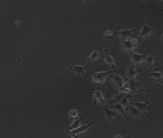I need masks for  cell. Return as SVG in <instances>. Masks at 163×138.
I'll return each mask as SVG.
<instances>
[{"label":"cell","mask_w":163,"mask_h":138,"mask_svg":"<svg viewBox=\"0 0 163 138\" xmlns=\"http://www.w3.org/2000/svg\"><path fill=\"white\" fill-rule=\"evenodd\" d=\"M142 71L141 69L137 68L134 65H132L126 71V77L129 80L134 81L137 74Z\"/></svg>","instance_id":"9"},{"label":"cell","mask_w":163,"mask_h":138,"mask_svg":"<svg viewBox=\"0 0 163 138\" xmlns=\"http://www.w3.org/2000/svg\"><path fill=\"white\" fill-rule=\"evenodd\" d=\"M95 122H96V121L93 120L87 125L80 126L76 129L71 130H68L67 131V132L70 135V137H74L75 136L81 134L82 133H83L86 131L91 126H92L93 124L95 123Z\"/></svg>","instance_id":"4"},{"label":"cell","mask_w":163,"mask_h":138,"mask_svg":"<svg viewBox=\"0 0 163 138\" xmlns=\"http://www.w3.org/2000/svg\"><path fill=\"white\" fill-rule=\"evenodd\" d=\"M117 71V69H116L111 70L110 71H108L95 72L89 76L88 80L91 81L94 83L102 84L104 83L106 79L107 78V76L110 74L112 72H115Z\"/></svg>","instance_id":"1"},{"label":"cell","mask_w":163,"mask_h":138,"mask_svg":"<svg viewBox=\"0 0 163 138\" xmlns=\"http://www.w3.org/2000/svg\"><path fill=\"white\" fill-rule=\"evenodd\" d=\"M83 117H81L80 118H79V119H77L76 118L75 120L73 122H72V123L68 127V129H70V130H71L76 129L77 127H79L80 126L81 122L83 120Z\"/></svg>","instance_id":"13"},{"label":"cell","mask_w":163,"mask_h":138,"mask_svg":"<svg viewBox=\"0 0 163 138\" xmlns=\"http://www.w3.org/2000/svg\"><path fill=\"white\" fill-rule=\"evenodd\" d=\"M112 80L114 83H117L118 85L120 86L121 87L123 85V79L119 75H116L112 77Z\"/></svg>","instance_id":"15"},{"label":"cell","mask_w":163,"mask_h":138,"mask_svg":"<svg viewBox=\"0 0 163 138\" xmlns=\"http://www.w3.org/2000/svg\"><path fill=\"white\" fill-rule=\"evenodd\" d=\"M128 53L131 55V60L133 65L135 66L137 65H140L144 62L146 55L134 53L132 51H129Z\"/></svg>","instance_id":"5"},{"label":"cell","mask_w":163,"mask_h":138,"mask_svg":"<svg viewBox=\"0 0 163 138\" xmlns=\"http://www.w3.org/2000/svg\"><path fill=\"white\" fill-rule=\"evenodd\" d=\"M155 27V26H152L151 23H142L138 33V41H139L141 39L149 38Z\"/></svg>","instance_id":"2"},{"label":"cell","mask_w":163,"mask_h":138,"mask_svg":"<svg viewBox=\"0 0 163 138\" xmlns=\"http://www.w3.org/2000/svg\"><path fill=\"white\" fill-rule=\"evenodd\" d=\"M113 138H123V137L120 135H117L115 136L114 137H113Z\"/></svg>","instance_id":"17"},{"label":"cell","mask_w":163,"mask_h":138,"mask_svg":"<svg viewBox=\"0 0 163 138\" xmlns=\"http://www.w3.org/2000/svg\"><path fill=\"white\" fill-rule=\"evenodd\" d=\"M82 138V136L78 135L75 136L74 137H71V138Z\"/></svg>","instance_id":"18"},{"label":"cell","mask_w":163,"mask_h":138,"mask_svg":"<svg viewBox=\"0 0 163 138\" xmlns=\"http://www.w3.org/2000/svg\"><path fill=\"white\" fill-rule=\"evenodd\" d=\"M92 99H93L94 105H96L98 104L105 105L106 103V101L103 97V94L99 89L94 92L92 96Z\"/></svg>","instance_id":"8"},{"label":"cell","mask_w":163,"mask_h":138,"mask_svg":"<svg viewBox=\"0 0 163 138\" xmlns=\"http://www.w3.org/2000/svg\"><path fill=\"white\" fill-rule=\"evenodd\" d=\"M105 55L103 56L104 60L106 64L108 65L111 67V70H114L116 69V66L115 65V61L114 58L111 56L109 53V50L108 48L104 49Z\"/></svg>","instance_id":"10"},{"label":"cell","mask_w":163,"mask_h":138,"mask_svg":"<svg viewBox=\"0 0 163 138\" xmlns=\"http://www.w3.org/2000/svg\"><path fill=\"white\" fill-rule=\"evenodd\" d=\"M158 70H159V69L155 70V71L154 72L148 74L147 75L155 79V81L162 83H163V74L162 72H160Z\"/></svg>","instance_id":"11"},{"label":"cell","mask_w":163,"mask_h":138,"mask_svg":"<svg viewBox=\"0 0 163 138\" xmlns=\"http://www.w3.org/2000/svg\"><path fill=\"white\" fill-rule=\"evenodd\" d=\"M155 60V58L154 56L150 55V56H146L145 60H144V62L147 66L152 67L154 64Z\"/></svg>","instance_id":"14"},{"label":"cell","mask_w":163,"mask_h":138,"mask_svg":"<svg viewBox=\"0 0 163 138\" xmlns=\"http://www.w3.org/2000/svg\"><path fill=\"white\" fill-rule=\"evenodd\" d=\"M129 138H132V137H131V136H129V137H128Z\"/></svg>","instance_id":"19"},{"label":"cell","mask_w":163,"mask_h":138,"mask_svg":"<svg viewBox=\"0 0 163 138\" xmlns=\"http://www.w3.org/2000/svg\"><path fill=\"white\" fill-rule=\"evenodd\" d=\"M90 64V63H88V64L86 65L85 66L72 65L70 66V69L77 76L82 77L85 74L87 69L88 68Z\"/></svg>","instance_id":"6"},{"label":"cell","mask_w":163,"mask_h":138,"mask_svg":"<svg viewBox=\"0 0 163 138\" xmlns=\"http://www.w3.org/2000/svg\"><path fill=\"white\" fill-rule=\"evenodd\" d=\"M139 43L138 39H131L130 38L123 40L121 42L120 47L122 50H125L128 53L129 51H132V50L136 48Z\"/></svg>","instance_id":"3"},{"label":"cell","mask_w":163,"mask_h":138,"mask_svg":"<svg viewBox=\"0 0 163 138\" xmlns=\"http://www.w3.org/2000/svg\"><path fill=\"white\" fill-rule=\"evenodd\" d=\"M79 111L76 109H73L69 112V116L71 118L76 119L77 117L79 115Z\"/></svg>","instance_id":"16"},{"label":"cell","mask_w":163,"mask_h":138,"mask_svg":"<svg viewBox=\"0 0 163 138\" xmlns=\"http://www.w3.org/2000/svg\"><path fill=\"white\" fill-rule=\"evenodd\" d=\"M100 57V53L98 50H95L90 54L87 60L88 61V63L91 64L93 62H96V60H98Z\"/></svg>","instance_id":"12"},{"label":"cell","mask_w":163,"mask_h":138,"mask_svg":"<svg viewBox=\"0 0 163 138\" xmlns=\"http://www.w3.org/2000/svg\"><path fill=\"white\" fill-rule=\"evenodd\" d=\"M134 31V29L130 30L128 29H124L119 31L114 30L113 33L115 35L118 36L120 39L123 40L129 39L130 36H132V35H134L133 33Z\"/></svg>","instance_id":"7"}]
</instances>
